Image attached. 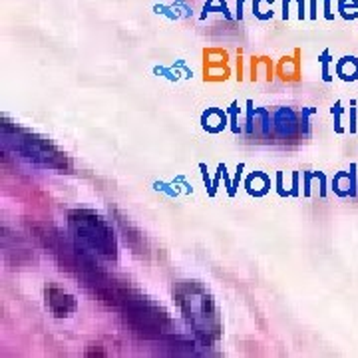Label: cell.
<instances>
[{
	"mask_svg": "<svg viewBox=\"0 0 358 358\" xmlns=\"http://www.w3.org/2000/svg\"><path fill=\"white\" fill-rule=\"evenodd\" d=\"M179 296H181L179 301H181L183 313L189 320V324L195 329V333L203 334L205 338H209L211 334L215 336L219 333L217 317L211 307L209 296L199 287H189L185 294H179Z\"/></svg>",
	"mask_w": 358,
	"mask_h": 358,
	"instance_id": "cell-1",
	"label": "cell"
},
{
	"mask_svg": "<svg viewBox=\"0 0 358 358\" xmlns=\"http://www.w3.org/2000/svg\"><path fill=\"white\" fill-rule=\"evenodd\" d=\"M46 305L56 317H68L70 313L76 310V301L72 299V294L64 293L62 289L56 287H46Z\"/></svg>",
	"mask_w": 358,
	"mask_h": 358,
	"instance_id": "cell-2",
	"label": "cell"
}]
</instances>
